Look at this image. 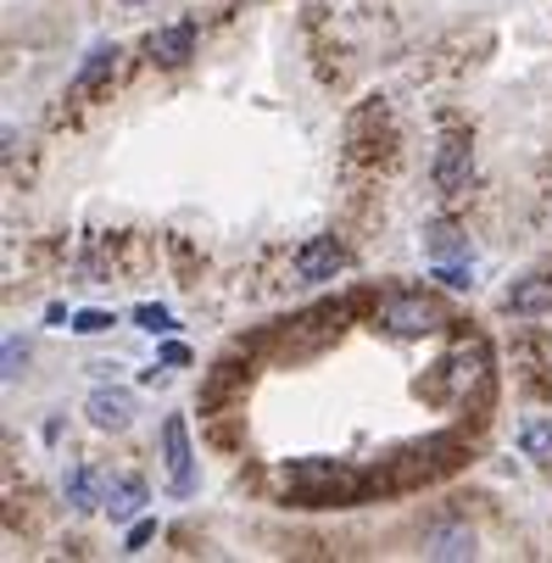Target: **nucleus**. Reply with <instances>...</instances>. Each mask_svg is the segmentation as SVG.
Listing matches in <instances>:
<instances>
[{
	"label": "nucleus",
	"instance_id": "nucleus-10",
	"mask_svg": "<svg viewBox=\"0 0 552 563\" xmlns=\"http://www.w3.org/2000/svg\"><path fill=\"white\" fill-rule=\"evenodd\" d=\"M140 508H145V479H140V474H123L118 486L107 492V514H112V519H134Z\"/></svg>",
	"mask_w": 552,
	"mask_h": 563
},
{
	"label": "nucleus",
	"instance_id": "nucleus-17",
	"mask_svg": "<svg viewBox=\"0 0 552 563\" xmlns=\"http://www.w3.org/2000/svg\"><path fill=\"white\" fill-rule=\"evenodd\" d=\"M435 279L452 285V290H468V285H475V279H468V268H457V263H435Z\"/></svg>",
	"mask_w": 552,
	"mask_h": 563
},
{
	"label": "nucleus",
	"instance_id": "nucleus-16",
	"mask_svg": "<svg viewBox=\"0 0 552 563\" xmlns=\"http://www.w3.org/2000/svg\"><path fill=\"white\" fill-rule=\"evenodd\" d=\"M107 324H112V318L96 312V307H90V312H73V330H78V335H101Z\"/></svg>",
	"mask_w": 552,
	"mask_h": 563
},
{
	"label": "nucleus",
	"instance_id": "nucleus-2",
	"mask_svg": "<svg viewBox=\"0 0 552 563\" xmlns=\"http://www.w3.org/2000/svg\"><path fill=\"white\" fill-rule=\"evenodd\" d=\"M379 324H385L390 335L413 341V335L441 330V307H435L430 296H390V301H385V312H379Z\"/></svg>",
	"mask_w": 552,
	"mask_h": 563
},
{
	"label": "nucleus",
	"instance_id": "nucleus-11",
	"mask_svg": "<svg viewBox=\"0 0 552 563\" xmlns=\"http://www.w3.org/2000/svg\"><path fill=\"white\" fill-rule=\"evenodd\" d=\"M508 307H514V312H525V318L547 312V307H552V279H541V274H536V279L514 285V290H508Z\"/></svg>",
	"mask_w": 552,
	"mask_h": 563
},
{
	"label": "nucleus",
	"instance_id": "nucleus-7",
	"mask_svg": "<svg viewBox=\"0 0 552 563\" xmlns=\"http://www.w3.org/2000/svg\"><path fill=\"white\" fill-rule=\"evenodd\" d=\"M424 558H441V563H457V558H475V530L468 525H441L424 536Z\"/></svg>",
	"mask_w": 552,
	"mask_h": 563
},
{
	"label": "nucleus",
	"instance_id": "nucleus-3",
	"mask_svg": "<svg viewBox=\"0 0 552 563\" xmlns=\"http://www.w3.org/2000/svg\"><path fill=\"white\" fill-rule=\"evenodd\" d=\"M341 268H346V246H341L335 234H319V240H307V246L296 252V279L301 285H324Z\"/></svg>",
	"mask_w": 552,
	"mask_h": 563
},
{
	"label": "nucleus",
	"instance_id": "nucleus-5",
	"mask_svg": "<svg viewBox=\"0 0 552 563\" xmlns=\"http://www.w3.org/2000/svg\"><path fill=\"white\" fill-rule=\"evenodd\" d=\"M163 452H168V479H174V492H190V486H196V468H190L185 419H168V424H163Z\"/></svg>",
	"mask_w": 552,
	"mask_h": 563
},
{
	"label": "nucleus",
	"instance_id": "nucleus-1",
	"mask_svg": "<svg viewBox=\"0 0 552 563\" xmlns=\"http://www.w3.org/2000/svg\"><path fill=\"white\" fill-rule=\"evenodd\" d=\"M285 486L301 492V508H330L335 497H352L363 479H357L352 468L330 463V457H312V463H290V468H285Z\"/></svg>",
	"mask_w": 552,
	"mask_h": 563
},
{
	"label": "nucleus",
	"instance_id": "nucleus-4",
	"mask_svg": "<svg viewBox=\"0 0 552 563\" xmlns=\"http://www.w3.org/2000/svg\"><path fill=\"white\" fill-rule=\"evenodd\" d=\"M85 413H90L96 430H129V424H134V396H129L123 385H101V390L85 401Z\"/></svg>",
	"mask_w": 552,
	"mask_h": 563
},
{
	"label": "nucleus",
	"instance_id": "nucleus-20",
	"mask_svg": "<svg viewBox=\"0 0 552 563\" xmlns=\"http://www.w3.org/2000/svg\"><path fill=\"white\" fill-rule=\"evenodd\" d=\"M118 7H145V0H118Z\"/></svg>",
	"mask_w": 552,
	"mask_h": 563
},
{
	"label": "nucleus",
	"instance_id": "nucleus-15",
	"mask_svg": "<svg viewBox=\"0 0 552 563\" xmlns=\"http://www.w3.org/2000/svg\"><path fill=\"white\" fill-rule=\"evenodd\" d=\"M134 324L151 330V335H168V330H174V312H168V307H140V312H134Z\"/></svg>",
	"mask_w": 552,
	"mask_h": 563
},
{
	"label": "nucleus",
	"instance_id": "nucleus-19",
	"mask_svg": "<svg viewBox=\"0 0 552 563\" xmlns=\"http://www.w3.org/2000/svg\"><path fill=\"white\" fill-rule=\"evenodd\" d=\"M151 536H156V525H151V519H145V525H134V530H129V552H140Z\"/></svg>",
	"mask_w": 552,
	"mask_h": 563
},
{
	"label": "nucleus",
	"instance_id": "nucleus-13",
	"mask_svg": "<svg viewBox=\"0 0 552 563\" xmlns=\"http://www.w3.org/2000/svg\"><path fill=\"white\" fill-rule=\"evenodd\" d=\"M96 497H101V474H96V468H73V474H67V508H73V514H90Z\"/></svg>",
	"mask_w": 552,
	"mask_h": 563
},
{
	"label": "nucleus",
	"instance_id": "nucleus-9",
	"mask_svg": "<svg viewBox=\"0 0 552 563\" xmlns=\"http://www.w3.org/2000/svg\"><path fill=\"white\" fill-rule=\"evenodd\" d=\"M196 51V29L190 23H174V29H156L151 34V56L163 62V67H185Z\"/></svg>",
	"mask_w": 552,
	"mask_h": 563
},
{
	"label": "nucleus",
	"instance_id": "nucleus-12",
	"mask_svg": "<svg viewBox=\"0 0 552 563\" xmlns=\"http://www.w3.org/2000/svg\"><path fill=\"white\" fill-rule=\"evenodd\" d=\"M519 452H525L530 463L552 468V419H530V424L519 430Z\"/></svg>",
	"mask_w": 552,
	"mask_h": 563
},
{
	"label": "nucleus",
	"instance_id": "nucleus-8",
	"mask_svg": "<svg viewBox=\"0 0 552 563\" xmlns=\"http://www.w3.org/2000/svg\"><path fill=\"white\" fill-rule=\"evenodd\" d=\"M118 56H123L118 45H96V51L85 56V67L73 73V96H90V90H101L107 78L118 73Z\"/></svg>",
	"mask_w": 552,
	"mask_h": 563
},
{
	"label": "nucleus",
	"instance_id": "nucleus-18",
	"mask_svg": "<svg viewBox=\"0 0 552 563\" xmlns=\"http://www.w3.org/2000/svg\"><path fill=\"white\" fill-rule=\"evenodd\" d=\"M23 363H29V346H23L18 335H7V379H18V374H23Z\"/></svg>",
	"mask_w": 552,
	"mask_h": 563
},
{
	"label": "nucleus",
	"instance_id": "nucleus-14",
	"mask_svg": "<svg viewBox=\"0 0 552 563\" xmlns=\"http://www.w3.org/2000/svg\"><path fill=\"white\" fill-rule=\"evenodd\" d=\"M457 252H463L457 223H430V229H424V257H430V263H452Z\"/></svg>",
	"mask_w": 552,
	"mask_h": 563
},
{
	"label": "nucleus",
	"instance_id": "nucleus-6",
	"mask_svg": "<svg viewBox=\"0 0 552 563\" xmlns=\"http://www.w3.org/2000/svg\"><path fill=\"white\" fill-rule=\"evenodd\" d=\"M435 185L452 196V190H463L468 185V140H441V151H435Z\"/></svg>",
	"mask_w": 552,
	"mask_h": 563
}]
</instances>
